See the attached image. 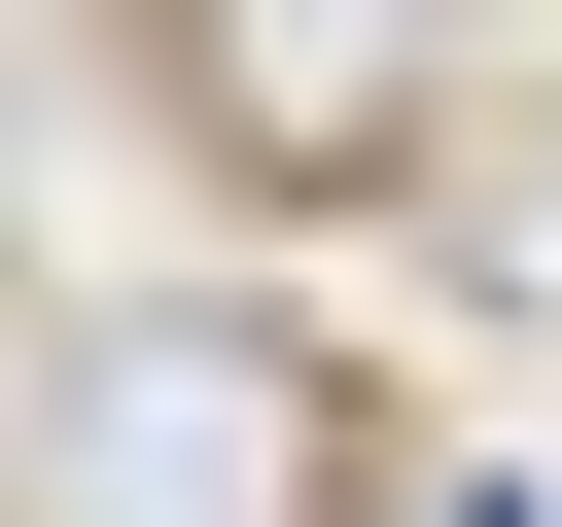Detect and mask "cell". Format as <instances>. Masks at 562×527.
I'll return each instance as SVG.
<instances>
[{
	"label": "cell",
	"mask_w": 562,
	"mask_h": 527,
	"mask_svg": "<svg viewBox=\"0 0 562 527\" xmlns=\"http://www.w3.org/2000/svg\"><path fill=\"white\" fill-rule=\"evenodd\" d=\"M316 351L281 316H70L35 351V527H316Z\"/></svg>",
	"instance_id": "cell-1"
},
{
	"label": "cell",
	"mask_w": 562,
	"mask_h": 527,
	"mask_svg": "<svg viewBox=\"0 0 562 527\" xmlns=\"http://www.w3.org/2000/svg\"><path fill=\"white\" fill-rule=\"evenodd\" d=\"M422 70H457V0H211V141L246 176H386Z\"/></svg>",
	"instance_id": "cell-2"
}]
</instances>
